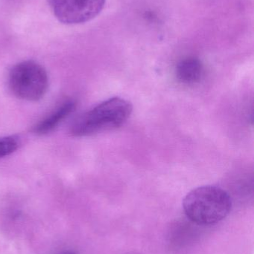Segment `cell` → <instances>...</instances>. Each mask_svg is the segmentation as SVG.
I'll use <instances>...</instances> for the list:
<instances>
[{"label":"cell","mask_w":254,"mask_h":254,"mask_svg":"<svg viewBox=\"0 0 254 254\" xmlns=\"http://www.w3.org/2000/svg\"><path fill=\"white\" fill-rule=\"evenodd\" d=\"M19 139L16 136H7L0 138V158L10 155L18 149Z\"/></svg>","instance_id":"cell-7"},{"label":"cell","mask_w":254,"mask_h":254,"mask_svg":"<svg viewBox=\"0 0 254 254\" xmlns=\"http://www.w3.org/2000/svg\"><path fill=\"white\" fill-rule=\"evenodd\" d=\"M76 107V102L68 100L63 103L55 111L52 112L46 119L39 122L34 127V133L37 134H46L53 131L69 115L71 114Z\"/></svg>","instance_id":"cell-5"},{"label":"cell","mask_w":254,"mask_h":254,"mask_svg":"<svg viewBox=\"0 0 254 254\" xmlns=\"http://www.w3.org/2000/svg\"><path fill=\"white\" fill-rule=\"evenodd\" d=\"M185 214L194 223L211 225L225 219L232 209V199L228 192L215 186L195 188L183 201Z\"/></svg>","instance_id":"cell-1"},{"label":"cell","mask_w":254,"mask_h":254,"mask_svg":"<svg viewBox=\"0 0 254 254\" xmlns=\"http://www.w3.org/2000/svg\"><path fill=\"white\" fill-rule=\"evenodd\" d=\"M57 254H76L74 252H72V251H65V252H61V253Z\"/></svg>","instance_id":"cell-8"},{"label":"cell","mask_w":254,"mask_h":254,"mask_svg":"<svg viewBox=\"0 0 254 254\" xmlns=\"http://www.w3.org/2000/svg\"><path fill=\"white\" fill-rule=\"evenodd\" d=\"M8 84L15 96L28 101L41 99L49 86L47 73L35 61H22L16 64L9 73Z\"/></svg>","instance_id":"cell-3"},{"label":"cell","mask_w":254,"mask_h":254,"mask_svg":"<svg viewBox=\"0 0 254 254\" xmlns=\"http://www.w3.org/2000/svg\"><path fill=\"white\" fill-rule=\"evenodd\" d=\"M54 15L67 25L85 23L102 10L105 0H48Z\"/></svg>","instance_id":"cell-4"},{"label":"cell","mask_w":254,"mask_h":254,"mask_svg":"<svg viewBox=\"0 0 254 254\" xmlns=\"http://www.w3.org/2000/svg\"><path fill=\"white\" fill-rule=\"evenodd\" d=\"M177 80L184 84H194L200 81L203 74L204 67L199 60L195 58H188L178 63L175 70Z\"/></svg>","instance_id":"cell-6"},{"label":"cell","mask_w":254,"mask_h":254,"mask_svg":"<svg viewBox=\"0 0 254 254\" xmlns=\"http://www.w3.org/2000/svg\"><path fill=\"white\" fill-rule=\"evenodd\" d=\"M131 103L123 98H112L97 105L75 121L71 133L87 136L123 125L132 113Z\"/></svg>","instance_id":"cell-2"}]
</instances>
